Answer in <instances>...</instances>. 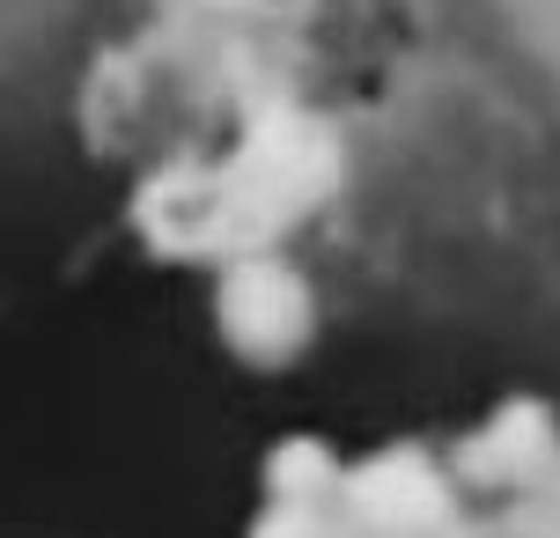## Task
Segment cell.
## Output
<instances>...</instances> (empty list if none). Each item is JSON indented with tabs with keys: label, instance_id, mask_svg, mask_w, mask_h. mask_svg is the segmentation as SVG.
I'll return each mask as SVG.
<instances>
[{
	"label": "cell",
	"instance_id": "cell-1",
	"mask_svg": "<svg viewBox=\"0 0 560 538\" xmlns=\"http://www.w3.org/2000/svg\"><path fill=\"white\" fill-rule=\"evenodd\" d=\"M494 8H502V23L516 30L524 59H532L560 96V0H494Z\"/></svg>",
	"mask_w": 560,
	"mask_h": 538
}]
</instances>
